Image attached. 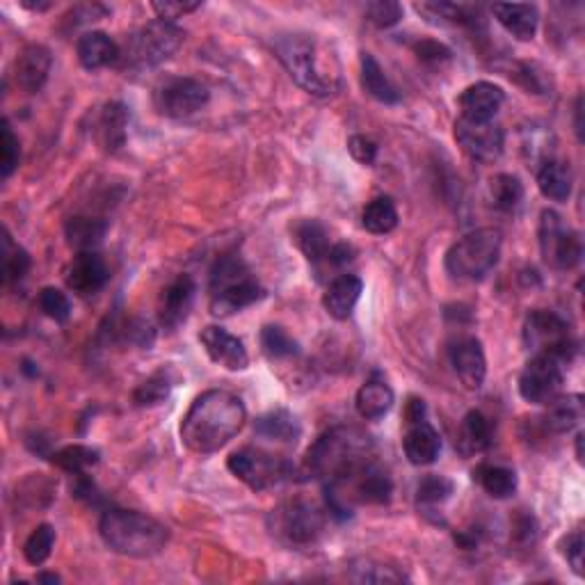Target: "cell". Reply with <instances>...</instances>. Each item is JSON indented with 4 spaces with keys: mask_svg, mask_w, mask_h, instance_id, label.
Instances as JSON below:
<instances>
[{
    "mask_svg": "<svg viewBox=\"0 0 585 585\" xmlns=\"http://www.w3.org/2000/svg\"><path fill=\"white\" fill-rule=\"evenodd\" d=\"M247 410L231 391L211 389L197 396L181 421V442L192 453L208 455L220 451L243 430Z\"/></svg>",
    "mask_w": 585,
    "mask_h": 585,
    "instance_id": "obj_1",
    "label": "cell"
},
{
    "mask_svg": "<svg viewBox=\"0 0 585 585\" xmlns=\"http://www.w3.org/2000/svg\"><path fill=\"white\" fill-rule=\"evenodd\" d=\"M373 462V442L357 428H332L307 453V469L314 478L336 485L355 476Z\"/></svg>",
    "mask_w": 585,
    "mask_h": 585,
    "instance_id": "obj_2",
    "label": "cell"
},
{
    "mask_svg": "<svg viewBox=\"0 0 585 585\" xmlns=\"http://www.w3.org/2000/svg\"><path fill=\"white\" fill-rule=\"evenodd\" d=\"M275 53L304 92L330 96L339 87V62L314 35L293 32L277 37Z\"/></svg>",
    "mask_w": 585,
    "mask_h": 585,
    "instance_id": "obj_3",
    "label": "cell"
},
{
    "mask_svg": "<svg viewBox=\"0 0 585 585\" xmlns=\"http://www.w3.org/2000/svg\"><path fill=\"white\" fill-rule=\"evenodd\" d=\"M99 533L108 549L128 558H154L170 542V531L158 519L122 508L103 512Z\"/></svg>",
    "mask_w": 585,
    "mask_h": 585,
    "instance_id": "obj_4",
    "label": "cell"
},
{
    "mask_svg": "<svg viewBox=\"0 0 585 585\" xmlns=\"http://www.w3.org/2000/svg\"><path fill=\"white\" fill-rule=\"evenodd\" d=\"M263 298V286L236 254H227L211 270V314L231 316Z\"/></svg>",
    "mask_w": 585,
    "mask_h": 585,
    "instance_id": "obj_5",
    "label": "cell"
},
{
    "mask_svg": "<svg viewBox=\"0 0 585 585\" xmlns=\"http://www.w3.org/2000/svg\"><path fill=\"white\" fill-rule=\"evenodd\" d=\"M183 37L186 32L176 23L156 19L126 35L124 46H119V62L131 69L158 67L179 51Z\"/></svg>",
    "mask_w": 585,
    "mask_h": 585,
    "instance_id": "obj_6",
    "label": "cell"
},
{
    "mask_svg": "<svg viewBox=\"0 0 585 585\" xmlns=\"http://www.w3.org/2000/svg\"><path fill=\"white\" fill-rule=\"evenodd\" d=\"M503 236L499 229L485 227L476 229L453 243L446 252V270L455 279L476 282L490 275V270L501 259Z\"/></svg>",
    "mask_w": 585,
    "mask_h": 585,
    "instance_id": "obj_7",
    "label": "cell"
},
{
    "mask_svg": "<svg viewBox=\"0 0 585 585\" xmlns=\"http://www.w3.org/2000/svg\"><path fill=\"white\" fill-rule=\"evenodd\" d=\"M524 346L533 355L554 357L560 364L572 362L576 352V341L570 325L554 311L535 309L528 314L524 323Z\"/></svg>",
    "mask_w": 585,
    "mask_h": 585,
    "instance_id": "obj_8",
    "label": "cell"
},
{
    "mask_svg": "<svg viewBox=\"0 0 585 585\" xmlns=\"http://www.w3.org/2000/svg\"><path fill=\"white\" fill-rule=\"evenodd\" d=\"M272 533L291 547L314 544L325 531V510L307 499L286 501L272 510Z\"/></svg>",
    "mask_w": 585,
    "mask_h": 585,
    "instance_id": "obj_9",
    "label": "cell"
},
{
    "mask_svg": "<svg viewBox=\"0 0 585 585\" xmlns=\"http://www.w3.org/2000/svg\"><path fill=\"white\" fill-rule=\"evenodd\" d=\"M227 467L231 474L238 480H243V483L254 492L270 490V487L284 483V480L293 476L291 462L252 446L231 453Z\"/></svg>",
    "mask_w": 585,
    "mask_h": 585,
    "instance_id": "obj_10",
    "label": "cell"
},
{
    "mask_svg": "<svg viewBox=\"0 0 585 585\" xmlns=\"http://www.w3.org/2000/svg\"><path fill=\"white\" fill-rule=\"evenodd\" d=\"M540 252L547 266L556 270H572L581 263V236L556 211L540 215Z\"/></svg>",
    "mask_w": 585,
    "mask_h": 585,
    "instance_id": "obj_11",
    "label": "cell"
},
{
    "mask_svg": "<svg viewBox=\"0 0 585 585\" xmlns=\"http://www.w3.org/2000/svg\"><path fill=\"white\" fill-rule=\"evenodd\" d=\"M208 87L197 78L170 76L160 80L154 90V106L160 115L183 119L195 115L208 103Z\"/></svg>",
    "mask_w": 585,
    "mask_h": 585,
    "instance_id": "obj_12",
    "label": "cell"
},
{
    "mask_svg": "<svg viewBox=\"0 0 585 585\" xmlns=\"http://www.w3.org/2000/svg\"><path fill=\"white\" fill-rule=\"evenodd\" d=\"M563 364L554 357L533 355L519 375V394L531 405H549L563 394Z\"/></svg>",
    "mask_w": 585,
    "mask_h": 585,
    "instance_id": "obj_13",
    "label": "cell"
},
{
    "mask_svg": "<svg viewBox=\"0 0 585 585\" xmlns=\"http://www.w3.org/2000/svg\"><path fill=\"white\" fill-rule=\"evenodd\" d=\"M455 140L462 147L464 154L478 160V163H494L503 154L506 147V133L494 122H469L458 119L455 122Z\"/></svg>",
    "mask_w": 585,
    "mask_h": 585,
    "instance_id": "obj_14",
    "label": "cell"
},
{
    "mask_svg": "<svg viewBox=\"0 0 585 585\" xmlns=\"http://www.w3.org/2000/svg\"><path fill=\"white\" fill-rule=\"evenodd\" d=\"M448 359H451L453 371L464 387L471 391H478L483 387L487 375L483 343L474 339V336H462V339L451 343V348H448Z\"/></svg>",
    "mask_w": 585,
    "mask_h": 585,
    "instance_id": "obj_15",
    "label": "cell"
},
{
    "mask_svg": "<svg viewBox=\"0 0 585 585\" xmlns=\"http://www.w3.org/2000/svg\"><path fill=\"white\" fill-rule=\"evenodd\" d=\"M199 341H202L206 355L218 366L227 368V371H245L247 364H250L243 341L220 325L204 327L202 334H199Z\"/></svg>",
    "mask_w": 585,
    "mask_h": 585,
    "instance_id": "obj_16",
    "label": "cell"
},
{
    "mask_svg": "<svg viewBox=\"0 0 585 585\" xmlns=\"http://www.w3.org/2000/svg\"><path fill=\"white\" fill-rule=\"evenodd\" d=\"M110 279L106 259L96 252H78L67 268V286L80 298H90L99 293Z\"/></svg>",
    "mask_w": 585,
    "mask_h": 585,
    "instance_id": "obj_17",
    "label": "cell"
},
{
    "mask_svg": "<svg viewBox=\"0 0 585 585\" xmlns=\"http://www.w3.org/2000/svg\"><path fill=\"white\" fill-rule=\"evenodd\" d=\"M503 101H506V92L499 85L478 80V83L469 85L460 94L458 106L462 110V119H469V122H492L496 112L501 110Z\"/></svg>",
    "mask_w": 585,
    "mask_h": 585,
    "instance_id": "obj_18",
    "label": "cell"
},
{
    "mask_svg": "<svg viewBox=\"0 0 585 585\" xmlns=\"http://www.w3.org/2000/svg\"><path fill=\"white\" fill-rule=\"evenodd\" d=\"M53 67V55L42 44H30L19 53L14 62L16 85L26 94H37L46 85Z\"/></svg>",
    "mask_w": 585,
    "mask_h": 585,
    "instance_id": "obj_19",
    "label": "cell"
},
{
    "mask_svg": "<svg viewBox=\"0 0 585 585\" xmlns=\"http://www.w3.org/2000/svg\"><path fill=\"white\" fill-rule=\"evenodd\" d=\"M195 293L197 286L190 275H179L165 288L163 298H160V325L167 332H174L188 318L192 302H195Z\"/></svg>",
    "mask_w": 585,
    "mask_h": 585,
    "instance_id": "obj_20",
    "label": "cell"
},
{
    "mask_svg": "<svg viewBox=\"0 0 585 585\" xmlns=\"http://www.w3.org/2000/svg\"><path fill=\"white\" fill-rule=\"evenodd\" d=\"M403 451L405 458L414 467H428V464L437 462L439 453H442V437H439V432L428 421L412 423L405 432Z\"/></svg>",
    "mask_w": 585,
    "mask_h": 585,
    "instance_id": "obj_21",
    "label": "cell"
},
{
    "mask_svg": "<svg viewBox=\"0 0 585 585\" xmlns=\"http://www.w3.org/2000/svg\"><path fill=\"white\" fill-rule=\"evenodd\" d=\"M362 291H364L362 279L357 275L343 272V275L332 279V284L327 286V291L323 295V307L334 320H348L352 316V311H355L359 298H362Z\"/></svg>",
    "mask_w": 585,
    "mask_h": 585,
    "instance_id": "obj_22",
    "label": "cell"
},
{
    "mask_svg": "<svg viewBox=\"0 0 585 585\" xmlns=\"http://www.w3.org/2000/svg\"><path fill=\"white\" fill-rule=\"evenodd\" d=\"M492 14L496 16V21L506 28L512 37H517L519 42H531L538 32V23H540V12L535 5L528 3H510V5H494Z\"/></svg>",
    "mask_w": 585,
    "mask_h": 585,
    "instance_id": "obj_23",
    "label": "cell"
},
{
    "mask_svg": "<svg viewBox=\"0 0 585 585\" xmlns=\"http://www.w3.org/2000/svg\"><path fill=\"white\" fill-rule=\"evenodd\" d=\"M128 128V110L124 103L110 101L101 108L99 119H96V140L108 154H115L124 147Z\"/></svg>",
    "mask_w": 585,
    "mask_h": 585,
    "instance_id": "obj_24",
    "label": "cell"
},
{
    "mask_svg": "<svg viewBox=\"0 0 585 585\" xmlns=\"http://www.w3.org/2000/svg\"><path fill=\"white\" fill-rule=\"evenodd\" d=\"M78 60L85 69H103L108 64L119 62V44L101 30L85 32L76 44Z\"/></svg>",
    "mask_w": 585,
    "mask_h": 585,
    "instance_id": "obj_25",
    "label": "cell"
},
{
    "mask_svg": "<svg viewBox=\"0 0 585 585\" xmlns=\"http://www.w3.org/2000/svg\"><path fill=\"white\" fill-rule=\"evenodd\" d=\"M492 444V423L483 412L471 410L464 416L460 428H458V439H455V446H458L460 455L464 458H474V455L485 453Z\"/></svg>",
    "mask_w": 585,
    "mask_h": 585,
    "instance_id": "obj_26",
    "label": "cell"
},
{
    "mask_svg": "<svg viewBox=\"0 0 585 585\" xmlns=\"http://www.w3.org/2000/svg\"><path fill=\"white\" fill-rule=\"evenodd\" d=\"M293 240L300 247L304 259L316 268L327 259V254L332 250L330 234H327V229L318 220H300L293 227Z\"/></svg>",
    "mask_w": 585,
    "mask_h": 585,
    "instance_id": "obj_27",
    "label": "cell"
},
{
    "mask_svg": "<svg viewBox=\"0 0 585 585\" xmlns=\"http://www.w3.org/2000/svg\"><path fill=\"white\" fill-rule=\"evenodd\" d=\"M355 405L362 419L378 421L394 407V389L380 378L368 380L366 384H362V389L357 391Z\"/></svg>",
    "mask_w": 585,
    "mask_h": 585,
    "instance_id": "obj_28",
    "label": "cell"
},
{
    "mask_svg": "<svg viewBox=\"0 0 585 585\" xmlns=\"http://www.w3.org/2000/svg\"><path fill=\"white\" fill-rule=\"evenodd\" d=\"M254 432L263 439H270V442L295 444L302 435V428H300V421L295 419L291 412L275 410L256 419Z\"/></svg>",
    "mask_w": 585,
    "mask_h": 585,
    "instance_id": "obj_29",
    "label": "cell"
},
{
    "mask_svg": "<svg viewBox=\"0 0 585 585\" xmlns=\"http://www.w3.org/2000/svg\"><path fill=\"white\" fill-rule=\"evenodd\" d=\"M359 64H362V85L368 96H373L375 101L384 103V106H394V103L400 101L398 87L391 83L389 76L380 67V62L371 53H362Z\"/></svg>",
    "mask_w": 585,
    "mask_h": 585,
    "instance_id": "obj_30",
    "label": "cell"
},
{
    "mask_svg": "<svg viewBox=\"0 0 585 585\" xmlns=\"http://www.w3.org/2000/svg\"><path fill=\"white\" fill-rule=\"evenodd\" d=\"M108 224L96 218H87V215H76V218L67 220L64 224V236L67 243L78 252H94L96 247L106 238Z\"/></svg>",
    "mask_w": 585,
    "mask_h": 585,
    "instance_id": "obj_31",
    "label": "cell"
},
{
    "mask_svg": "<svg viewBox=\"0 0 585 585\" xmlns=\"http://www.w3.org/2000/svg\"><path fill=\"white\" fill-rule=\"evenodd\" d=\"M538 188L551 202H567L572 195V172L560 160H547L538 172Z\"/></svg>",
    "mask_w": 585,
    "mask_h": 585,
    "instance_id": "obj_32",
    "label": "cell"
},
{
    "mask_svg": "<svg viewBox=\"0 0 585 585\" xmlns=\"http://www.w3.org/2000/svg\"><path fill=\"white\" fill-rule=\"evenodd\" d=\"M474 480L492 499H510L517 492L515 471L501 464H480L474 471Z\"/></svg>",
    "mask_w": 585,
    "mask_h": 585,
    "instance_id": "obj_33",
    "label": "cell"
},
{
    "mask_svg": "<svg viewBox=\"0 0 585 585\" xmlns=\"http://www.w3.org/2000/svg\"><path fill=\"white\" fill-rule=\"evenodd\" d=\"M547 428L554 432H570L583 421V398L579 394L558 396L547 405Z\"/></svg>",
    "mask_w": 585,
    "mask_h": 585,
    "instance_id": "obj_34",
    "label": "cell"
},
{
    "mask_svg": "<svg viewBox=\"0 0 585 585\" xmlns=\"http://www.w3.org/2000/svg\"><path fill=\"white\" fill-rule=\"evenodd\" d=\"M414 10L426 16L430 21H448L458 26L474 28L480 21V10L471 5H455V3H416Z\"/></svg>",
    "mask_w": 585,
    "mask_h": 585,
    "instance_id": "obj_35",
    "label": "cell"
},
{
    "mask_svg": "<svg viewBox=\"0 0 585 585\" xmlns=\"http://www.w3.org/2000/svg\"><path fill=\"white\" fill-rule=\"evenodd\" d=\"M362 224L366 231H371L375 236L391 234L398 227V211L396 204L389 197H375L373 202H368L362 213Z\"/></svg>",
    "mask_w": 585,
    "mask_h": 585,
    "instance_id": "obj_36",
    "label": "cell"
},
{
    "mask_svg": "<svg viewBox=\"0 0 585 585\" xmlns=\"http://www.w3.org/2000/svg\"><path fill=\"white\" fill-rule=\"evenodd\" d=\"M99 451L92 446H85V444H71V446H64L60 451H55L51 455V462L55 467L67 471V474H74V476H85V471L94 467V464H99Z\"/></svg>",
    "mask_w": 585,
    "mask_h": 585,
    "instance_id": "obj_37",
    "label": "cell"
},
{
    "mask_svg": "<svg viewBox=\"0 0 585 585\" xmlns=\"http://www.w3.org/2000/svg\"><path fill=\"white\" fill-rule=\"evenodd\" d=\"M490 197L499 211H517L524 199V183L515 174H496L490 181Z\"/></svg>",
    "mask_w": 585,
    "mask_h": 585,
    "instance_id": "obj_38",
    "label": "cell"
},
{
    "mask_svg": "<svg viewBox=\"0 0 585 585\" xmlns=\"http://www.w3.org/2000/svg\"><path fill=\"white\" fill-rule=\"evenodd\" d=\"M350 579L357 583H403L407 581L405 572H400L398 567H389L378 560H357L355 565L350 567Z\"/></svg>",
    "mask_w": 585,
    "mask_h": 585,
    "instance_id": "obj_39",
    "label": "cell"
},
{
    "mask_svg": "<svg viewBox=\"0 0 585 585\" xmlns=\"http://www.w3.org/2000/svg\"><path fill=\"white\" fill-rule=\"evenodd\" d=\"M261 348L266 355L275 362V359H291L300 355L298 341L288 334L284 327L266 325L261 332Z\"/></svg>",
    "mask_w": 585,
    "mask_h": 585,
    "instance_id": "obj_40",
    "label": "cell"
},
{
    "mask_svg": "<svg viewBox=\"0 0 585 585\" xmlns=\"http://www.w3.org/2000/svg\"><path fill=\"white\" fill-rule=\"evenodd\" d=\"M453 492H455V485L451 478L430 474L416 485V503H419V508L442 506V503L451 499Z\"/></svg>",
    "mask_w": 585,
    "mask_h": 585,
    "instance_id": "obj_41",
    "label": "cell"
},
{
    "mask_svg": "<svg viewBox=\"0 0 585 585\" xmlns=\"http://www.w3.org/2000/svg\"><path fill=\"white\" fill-rule=\"evenodd\" d=\"M174 382L170 378V371H158L151 375V378L144 380L138 389L133 391V403L138 407H154L167 400Z\"/></svg>",
    "mask_w": 585,
    "mask_h": 585,
    "instance_id": "obj_42",
    "label": "cell"
},
{
    "mask_svg": "<svg viewBox=\"0 0 585 585\" xmlns=\"http://www.w3.org/2000/svg\"><path fill=\"white\" fill-rule=\"evenodd\" d=\"M55 544V528L51 524H39L35 531L30 533V538L23 544V556L30 565H44L48 558H51Z\"/></svg>",
    "mask_w": 585,
    "mask_h": 585,
    "instance_id": "obj_43",
    "label": "cell"
},
{
    "mask_svg": "<svg viewBox=\"0 0 585 585\" xmlns=\"http://www.w3.org/2000/svg\"><path fill=\"white\" fill-rule=\"evenodd\" d=\"M3 275L5 284L21 282L30 270V254L23 247L12 243V236L5 231V247H3Z\"/></svg>",
    "mask_w": 585,
    "mask_h": 585,
    "instance_id": "obj_44",
    "label": "cell"
},
{
    "mask_svg": "<svg viewBox=\"0 0 585 585\" xmlns=\"http://www.w3.org/2000/svg\"><path fill=\"white\" fill-rule=\"evenodd\" d=\"M37 302H39V309L44 311V316L55 320V323H67L71 316V302L60 288H53V286L42 288Z\"/></svg>",
    "mask_w": 585,
    "mask_h": 585,
    "instance_id": "obj_45",
    "label": "cell"
},
{
    "mask_svg": "<svg viewBox=\"0 0 585 585\" xmlns=\"http://www.w3.org/2000/svg\"><path fill=\"white\" fill-rule=\"evenodd\" d=\"M21 160V144L16 138L10 122H3V140H0V174L3 179H10L16 167H19Z\"/></svg>",
    "mask_w": 585,
    "mask_h": 585,
    "instance_id": "obj_46",
    "label": "cell"
},
{
    "mask_svg": "<svg viewBox=\"0 0 585 585\" xmlns=\"http://www.w3.org/2000/svg\"><path fill=\"white\" fill-rule=\"evenodd\" d=\"M366 16L373 26L391 28L403 19V7L394 3V0H378V3L366 5Z\"/></svg>",
    "mask_w": 585,
    "mask_h": 585,
    "instance_id": "obj_47",
    "label": "cell"
},
{
    "mask_svg": "<svg viewBox=\"0 0 585 585\" xmlns=\"http://www.w3.org/2000/svg\"><path fill=\"white\" fill-rule=\"evenodd\" d=\"M414 53L419 55L421 62H428V64H442L451 60V48L444 46L442 42H437V39H421V42L414 44Z\"/></svg>",
    "mask_w": 585,
    "mask_h": 585,
    "instance_id": "obj_48",
    "label": "cell"
},
{
    "mask_svg": "<svg viewBox=\"0 0 585 585\" xmlns=\"http://www.w3.org/2000/svg\"><path fill=\"white\" fill-rule=\"evenodd\" d=\"M348 151L362 165H373L375 158H378V144L366 138V135H352L348 140Z\"/></svg>",
    "mask_w": 585,
    "mask_h": 585,
    "instance_id": "obj_49",
    "label": "cell"
},
{
    "mask_svg": "<svg viewBox=\"0 0 585 585\" xmlns=\"http://www.w3.org/2000/svg\"><path fill=\"white\" fill-rule=\"evenodd\" d=\"M124 332V341L133 343V346L140 348H149L154 343V330H151L149 323L144 320H128V323L122 327Z\"/></svg>",
    "mask_w": 585,
    "mask_h": 585,
    "instance_id": "obj_50",
    "label": "cell"
},
{
    "mask_svg": "<svg viewBox=\"0 0 585 585\" xmlns=\"http://www.w3.org/2000/svg\"><path fill=\"white\" fill-rule=\"evenodd\" d=\"M202 7V3H172V0H165V3H151V10L158 14L160 21H176L181 16L195 12Z\"/></svg>",
    "mask_w": 585,
    "mask_h": 585,
    "instance_id": "obj_51",
    "label": "cell"
},
{
    "mask_svg": "<svg viewBox=\"0 0 585 585\" xmlns=\"http://www.w3.org/2000/svg\"><path fill=\"white\" fill-rule=\"evenodd\" d=\"M563 547H565L563 554L567 558V563H570L572 570L581 576L583 574V535H581V531H576L570 535V538H565Z\"/></svg>",
    "mask_w": 585,
    "mask_h": 585,
    "instance_id": "obj_52",
    "label": "cell"
},
{
    "mask_svg": "<svg viewBox=\"0 0 585 585\" xmlns=\"http://www.w3.org/2000/svg\"><path fill=\"white\" fill-rule=\"evenodd\" d=\"M405 421L407 426H412V423H419V421H426V403H423L421 398H410L405 405Z\"/></svg>",
    "mask_w": 585,
    "mask_h": 585,
    "instance_id": "obj_53",
    "label": "cell"
},
{
    "mask_svg": "<svg viewBox=\"0 0 585 585\" xmlns=\"http://www.w3.org/2000/svg\"><path fill=\"white\" fill-rule=\"evenodd\" d=\"M21 5L32 12H44V10H48V7H51V3H30V0H21Z\"/></svg>",
    "mask_w": 585,
    "mask_h": 585,
    "instance_id": "obj_54",
    "label": "cell"
},
{
    "mask_svg": "<svg viewBox=\"0 0 585 585\" xmlns=\"http://www.w3.org/2000/svg\"><path fill=\"white\" fill-rule=\"evenodd\" d=\"M37 583H60L58 574H37Z\"/></svg>",
    "mask_w": 585,
    "mask_h": 585,
    "instance_id": "obj_55",
    "label": "cell"
}]
</instances>
